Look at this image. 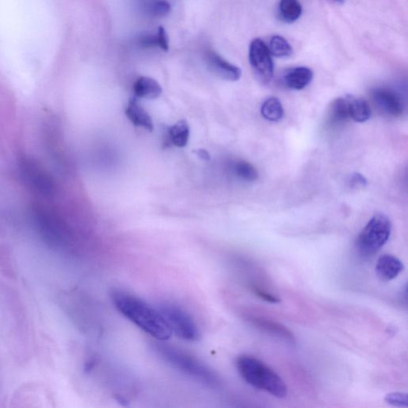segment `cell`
<instances>
[{
  "label": "cell",
  "mask_w": 408,
  "mask_h": 408,
  "mask_svg": "<svg viewBox=\"0 0 408 408\" xmlns=\"http://www.w3.org/2000/svg\"><path fill=\"white\" fill-rule=\"evenodd\" d=\"M349 118L348 101L347 96L345 98L335 99L329 107V120L333 125L345 122Z\"/></svg>",
  "instance_id": "obj_18"
},
{
  "label": "cell",
  "mask_w": 408,
  "mask_h": 408,
  "mask_svg": "<svg viewBox=\"0 0 408 408\" xmlns=\"http://www.w3.org/2000/svg\"><path fill=\"white\" fill-rule=\"evenodd\" d=\"M19 171L30 189L43 197L55 195L56 187L53 177L36 160L22 158L19 160Z\"/></svg>",
  "instance_id": "obj_6"
},
{
  "label": "cell",
  "mask_w": 408,
  "mask_h": 408,
  "mask_svg": "<svg viewBox=\"0 0 408 408\" xmlns=\"http://www.w3.org/2000/svg\"><path fill=\"white\" fill-rule=\"evenodd\" d=\"M172 8L166 0H155L151 4V12L155 17H165L171 12Z\"/></svg>",
  "instance_id": "obj_23"
},
{
  "label": "cell",
  "mask_w": 408,
  "mask_h": 408,
  "mask_svg": "<svg viewBox=\"0 0 408 408\" xmlns=\"http://www.w3.org/2000/svg\"><path fill=\"white\" fill-rule=\"evenodd\" d=\"M133 90L138 99H155L162 94L159 82L148 77H139L134 83Z\"/></svg>",
  "instance_id": "obj_13"
},
{
  "label": "cell",
  "mask_w": 408,
  "mask_h": 408,
  "mask_svg": "<svg viewBox=\"0 0 408 408\" xmlns=\"http://www.w3.org/2000/svg\"><path fill=\"white\" fill-rule=\"evenodd\" d=\"M385 400L387 404H390L393 407H408V397L407 393L392 392L387 395Z\"/></svg>",
  "instance_id": "obj_22"
},
{
  "label": "cell",
  "mask_w": 408,
  "mask_h": 408,
  "mask_svg": "<svg viewBox=\"0 0 408 408\" xmlns=\"http://www.w3.org/2000/svg\"><path fill=\"white\" fill-rule=\"evenodd\" d=\"M255 293L258 294V297H260L265 301L272 302V303H277L280 302V300L277 299L276 297L272 296L268 293L264 292V291L261 290H255Z\"/></svg>",
  "instance_id": "obj_27"
},
{
  "label": "cell",
  "mask_w": 408,
  "mask_h": 408,
  "mask_svg": "<svg viewBox=\"0 0 408 408\" xmlns=\"http://www.w3.org/2000/svg\"><path fill=\"white\" fill-rule=\"evenodd\" d=\"M372 98L377 106L385 114L400 116L404 111L403 99L396 92L385 87L375 88L372 90Z\"/></svg>",
  "instance_id": "obj_8"
},
{
  "label": "cell",
  "mask_w": 408,
  "mask_h": 408,
  "mask_svg": "<svg viewBox=\"0 0 408 408\" xmlns=\"http://www.w3.org/2000/svg\"><path fill=\"white\" fill-rule=\"evenodd\" d=\"M126 114L129 121L138 127L147 129L148 131L153 132L154 129L153 122L151 116L148 114L145 108L140 105V103L133 99L128 102L126 109Z\"/></svg>",
  "instance_id": "obj_12"
},
{
  "label": "cell",
  "mask_w": 408,
  "mask_h": 408,
  "mask_svg": "<svg viewBox=\"0 0 408 408\" xmlns=\"http://www.w3.org/2000/svg\"><path fill=\"white\" fill-rule=\"evenodd\" d=\"M314 79L312 70L301 67L291 69L283 77L285 85L290 89L301 90L308 87Z\"/></svg>",
  "instance_id": "obj_11"
},
{
  "label": "cell",
  "mask_w": 408,
  "mask_h": 408,
  "mask_svg": "<svg viewBox=\"0 0 408 408\" xmlns=\"http://www.w3.org/2000/svg\"><path fill=\"white\" fill-rule=\"evenodd\" d=\"M349 184L354 189L357 187H365L367 185L368 181L364 176H362L360 173H354L351 175V179L348 180Z\"/></svg>",
  "instance_id": "obj_25"
},
{
  "label": "cell",
  "mask_w": 408,
  "mask_h": 408,
  "mask_svg": "<svg viewBox=\"0 0 408 408\" xmlns=\"http://www.w3.org/2000/svg\"><path fill=\"white\" fill-rule=\"evenodd\" d=\"M349 118L358 123H364L371 118V107L365 99L347 95Z\"/></svg>",
  "instance_id": "obj_15"
},
{
  "label": "cell",
  "mask_w": 408,
  "mask_h": 408,
  "mask_svg": "<svg viewBox=\"0 0 408 408\" xmlns=\"http://www.w3.org/2000/svg\"><path fill=\"white\" fill-rule=\"evenodd\" d=\"M140 44L144 48H152L158 46L157 36L145 35L140 38Z\"/></svg>",
  "instance_id": "obj_26"
},
{
  "label": "cell",
  "mask_w": 408,
  "mask_h": 408,
  "mask_svg": "<svg viewBox=\"0 0 408 408\" xmlns=\"http://www.w3.org/2000/svg\"><path fill=\"white\" fill-rule=\"evenodd\" d=\"M153 351L167 365L199 383L211 387H216L220 385L219 375L194 355L164 344L162 341L154 343Z\"/></svg>",
  "instance_id": "obj_2"
},
{
  "label": "cell",
  "mask_w": 408,
  "mask_h": 408,
  "mask_svg": "<svg viewBox=\"0 0 408 408\" xmlns=\"http://www.w3.org/2000/svg\"><path fill=\"white\" fill-rule=\"evenodd\" d=\"M333 1H334L336 3H338V4L344 3V0H333Z\"/></svg>",
  "instance_id": "obj_29"
},
{
  "label": "cell",
  "mask_w": 408,
  "mask_h": 408,
  "mask_svg": "<svg viewBox=\"0 0 408 408\" xmlns=\"http://www.w3.org/2000/svg\"><path fill=\"white\" fill-rule=\"evenodd\" d=\"M404 269L399 259L392 255H384L379 258L375 265V272L383 281H391L396 278Z\"/></svg>",
  "instance_id": "obj_10"
},
{
  "label": "cell",
  "mask_w": 408,
  "mask_h": 408,
  "mask_svg": "<svg viewBox=\"0 0 408 408\" xmlns=\"http://www.w3.org/2000/svg\"><path fill=\"white\" fill-rule=\"evenodd\" d=\"M249 62L257 79L269 83L274 76V62L268 45L260 38L252 40L249 48Z\"/></svg>",
  "instance_id": "obj_7"
},
{
  "label": "cell",
  "mask_w": 408,
  "mask_h": 408,
  "mask_svg": "<svg viewBox=\"0 0 408 408\" xmlns=\"http://www.w3.org/2000/svg\"><path fill=\"white\" fill-rule=\"evenodd\" d=\"M231 170L238 179L246 182H255L258 179L256 168L248 161L238 160L233 162Z\"/></svg>",
  "instance_id": "obj_20"
},
{
  "label": "cell",
  "mask_w": 408,
  "mask_h": 408,
  "mask_svg": "<svg viewBox=\"0 0 408 408\" xmlns=\"http://www.w3.org/2000/svg\"><path fill=\"white\" fill-rule=\"evenodd\" d=\"M112 302L126 319L154 339L163 342L171 338V330L158 307L119 290L113 291Z\"/></svg>",
  "instance_id": "obj_1"
},
{
  "label": "cell",
  "mask_w": 408,
  "mask_h": 408,
  "mask_svg": "<svg viewBox=\"0 0 408 408\" xmlns=\"http://www.w3.org/2000/svg\"><path fill=\"white\" fill-rule=\"evenodd\" d=\"M172 334L187 341H197L200 330L195 320L186 310L172 303H162L158 307Z\"/></svg>",
  "instance_id": "obj_5"
},
{
  "label": "cell",
  "mask_w": 408,
  "mask_h": 408,
  "mask_svg": "<svg viewBox=\"0 0 408 408\" xmlns=\"http://www.w3.org/2000/svg\"><path fill=\"white\" fill-rule=\"evenodd\" d=\"M190 128L187 122L181 120L168 129V138L171 143L178 148H184L189 143Z\"/></svg>",
  "instance_id": "obj_17"
},
{
  "label": "cell",
  "mask_w": 408,
  "mask_h": 408,
  "mask_svg": "<svg viewBox=\"0 0 408 408\" xmlns=\"http://www.w3.org/2000/svg\"><path fill=\"white\" fill-rule=\"evenodd\" d=\"M278 14L285 23H293L302 14V6L299 0H281L278 5Z\"/></svg>",
  "instance_id": "obj_16"
},
{
  "label": "cell",
  "mask_w": 408,
  "mask_h": 408,
  "mask_svg": "<svg viewBox=\"0 0 408 408\" xmlns=\"http://www.w3.org/2000/svg\"><path fill=\"white\" fill-rule=\"evenodd\" d=\"M155 36H157L158 46L167 52L170 49V45H168V37L165 29L163 27H160L158 35Z\"/></svg>",
  "instance_id": "obj_24"
},
{
  "label": "cell",
  "mask_w": 408,
  "mask_h": 408,
  "mask_svg": "<svg viewBox=\"0 0 408 408\" xmlns=\"http://www.w3.org/2000/svg\"><path fill=\"white\" fill-rule=\"evenodd\" d=\"M205 60L207 68L219 79L228 82H237L241 79V69L225 60L215 51L207 52Z\"/></svg>",
  "instance_id": "obj_9"
},
{
  "label": "cell",
  "mask_w": 408,
  "mask_h": 408,
  "mask_svg": "<svg viewBox=\"0 0 408 408\" xmlns=\"http://www.w3.org/2000/svg\"><path fill=\"white\" fill-rule=\"evenodd\" d=\"M392 229L390 218L385 214H375L358 238L357 248L359 253L364 257L377 254L390 239Z\"/></svg>",
  "instance_id": "obj_4"
},
{
  "label": "cell",
  "mask_w": 408,
  "mask_h": 408,
  "mask_svg": "<svg viewBox=\"0 0 408 408\" xmlns=\"http://www.w3.org/2000/svg\"><path fill=\"white\" fill-rule=\"evenodd\" d=\"M268 49L271 55L277 57H287L293 54L290 44L281 35H275L270 38Z\"/></svg>",
  "instance_id": "obj_21"
},
{
  "label": "cell",
  "mask_w": 408,
  "mask_h": 408,
  "mask_svg": "<svg viewBox=\"0 0 408 408\" xmlns=\"http://www.w3.org/2000/svg\"><path fill=\"white\" fill-rule=\"evenodd\" d=\"M239 375L250 386L277 398L287 395V387L280 375L265 363L249 355H242L236 360Z\"/></svg>",
  "instance_id": "obj_3"
},
{
  "label": "cell",
  "mask_w": 408,
  "mask_h": 408,
  "mask_svg": "<svg viewBox=\"0 0 408 408\" xmlns=\"http://www.w3.org/2000/svg\"><path fill=\"white\" fill-rule=\"evenodd\" d=\"M196 153L200 159L206 161H209L211 160V155L209 152L204 150V148H199Z\"/></svg>",
  "instance_id": "obj_28"
},
{
  "label": "cell",
  "mask_w": 408,
  "mask_h": 408,
  "mask_svg": "<svg viewBox=\"0 0 408 408\" xmlns=\"http://www.w3.org/2000/svg\"><path fill=\"white\" fill-rule=\"evenodd\" d=\"M249 320L250 323L253 324L259 329L263 330V331L277 336V338L284 339L287 342L294 343L293 334L286 327L282 326L281 324L263 319L261 317H251Z\"/></svg>",
  "instance_id": "obj_14"
},
{
  "label": "cell",
  "mask_w": 408,
  "mask_h": 408,
  "mask_svg": "<svg viewBox=\"0 0 408 408\" xmlns=\"http://www.w3.org/2000/svg\"><path fill=\"white\" fill-rule=\"evenodd\" d=\"M261 114L265 120L273 122L280 121L284 115L282 102L275 97H271L263 103Z\"/></svg>",
  "instance_id": "obj_19"
}]
</instances>
